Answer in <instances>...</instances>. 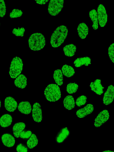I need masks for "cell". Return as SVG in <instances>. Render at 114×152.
<instances>
[{
	"instance_id": "6da1fadb",
	"label": "cell",
	"mask_w": 114,
	"mask_h": 152,
	"mask_svg": "<svg viewBox=\"0 0 114 152\" xmlns=\"http://www.w3.org/2000/svg\"><path fill=\"white\" fill-rule=\"evenodd\" d=\"M68 29L66 26L61 25L58 27L52 34L50 43L54 48L61 46L64 42L68 35Z\"/></svg>"
},
{
	"instance_id": "7a4b0ae2",
	"label": "cell",
	"mask_w": 114,
	"mask_h": 152,
	"mask_svg": "<svg viewBox=\"0 0 114 152\" xmlns=\"http://www.w3.org/2000/svg\"><path fill=\"white\" fill-rule=\"evenodd\" d=\"M46 43L45 38L44 35L39 33L32 34L28 40L30 48L34 51L41 50L45 45Z\"/></svg>"
},
{
	"instance_id": "3957f363",
	"label": "cell",
	"mask_w": 114,
	"mask_h": 152,
	"mask_svg": "<svg viewBox=\"0 0 114 152\" xmlns=\"http://www.w3.org/2000/svg\"><path fill=\"white\" fill-rule=\"evenodd\" d=\"M44 95L46 99L50 102H55L58 100L61 97L60 88L57 85L49 84L45 88Z\"/></svg>"
},
{
	"instance_id": "277c9868",
	"label": "cell",
	"mask_w": 114,
	"mask_h": 152,
	"mask_svg": "<svg viewBox=\"0 0 114 152\" xmlns=\"http://www.w3.org/2000/svg\"><path fill=\"white\" fill-rule=\"evenodd\" d=\"M23 65L22 60L20 58L16 56L13 58L9 71L11 78H15L20 74L23 70Z\"/></svg>"
},
{
	"instance_id": "5b68a950",
	"label": "cell",
	"mask_w": 114,
	"mask_h": 152,
	"mask_svg": "<svg viewBox=\"0 0 114 152\" xmlns=\"http://www.w3.org/2000/svg\"><path fill=\"white\" fill-rule=\"evenodd\" d=\"M64 0H50L49 2L48 10L51 15L55 16L58 14L63 7Z\"/></svg>"
},
{
	"instance_id": "8992f818",
	"label": "cell",
	"mask_w": 114,
	"mask_h": 152,
	"mask_svg": "<svg viewBox=\"0 0 114 152\" xmlns=\"http://www.w3.org/2000/svg\"><path fill=\"white\" fill-rule=\"evenodd\" d=\"M98 23L101 27H104L107 21V15L105 7L102 4H100L97 9Z\"/></svg>"
},
{
	"instance_id": "52a82bcc",
	"label": "cell",
	"mask_w": 114,
	"mask_h": 152,
	"mask_svg": "<svg viewBox=\"0 0 114 152\" xmlns=\"http://www.w3.org/2000/svg\"><path fill=\"white\" fill-rule=\"evenodd\" d=\"M109 117V112L107 110H104L100 112L95 119V126L98 127L103 125L108 120Z\"/></svg>"
},
{
	"instance_id": "ba28073f",
	"label": "cell",
	"mask_w": 114,
	"mask_h": 152,
	"mask_svg": "<svg viewBox=\"0 0 114 152\" xmlns=\"http://www.w3.org/2000/svg\"><path fill=\"white\" fill-rule=\"evenodd\" d=\"M32 116L34 121L37 122L41 121L42 119L41 106L38 102L34 103L32 110Z\"/></svg>"
},
{
	"instance_id": "9c48e42d",
	"label": "cell",
	"mask_w": 114,
	"mask_h": 152,
	"mask_svg": "<svg viewBox=\"0 0 114 152\" xmlns=\"http://www.w3.org/2000/svg\"><path fill=\"white\" fill-rule=\"evenodd\" d=\"M70 132L67 127L61 128L57 134L56 137V142L58 143H63L69 136Z\"/></svg>"
},
{
	"instance_id": "30bf717a",
	"label": "cell",
	"mask_w": 114,
	"mask_h": 152,
	"mask_svg": "<svg viewBox=\"0 0 114 152\" xmlns=\"http://www.w3.org/2000/svg\"><path fill=\"white\" fill-rule=\"evenodd\" d=\"M114 98V88L112 85L109 86L103 96V102L106 105L111 104L113 101Z\"/></svg>"
},
{
	"instance_id": "8fae6325",
	"label": "cell",
	"mask_w": 114,
	"mask_h": 152,
	"mask_svg": "<svg viewBox=\"0 0 114 152\" xmlns=\"http://www.w3.org/2000/svg\"><path fill=\"white\" fill-rule=\"evenodd\" d=\"M4 104L6 109L10 112L14 111L18 106V104L16 101L11 96H8L5 98Z\"/></svg>"
},
{
	"instance_id": "7c38bea8",
	"label": "cell",
	"mask_w": 114,
	"mask_h": 152,
	"mask_svg": "<svg viewBox=\"0 0 114 152\" xmlns=\"http://www.w3.org/2000/svg\"><path fill=\"white\" fill-rule=\"evenodd\" d=\"M94 110L93 105L88 104L83 108L78 110L76 112V115L79 118H83L87 115L91 114Z\"/></svg>"
},
{
	"instance_id": "4fadbf2b",
	"label": "cell",
	"mask_w": 114,
	"mask_h": 152,
	"mask_svg": "<svg viewBox=\"0 0 114 152\" xmlns=\"http://www.w3.org/2000/svg\"><path fill=\"white\" fill-rule=\"evenodd\" d=\"M3 145L8 147H11L15 144V139L12 134L8 133L3 134L1 137Z\"/></svg>"
},
{
	"instance_id": "5bb4252c",
	"label": "cell",
	"mask_w": 114,
	"mask_h": 152,
	"mask_svg": "<svg viewBox=\"0 0 114 152\" xmlns=\"http://www.w3.org/2000/svg\"><path fill=\"white\" fill-rule=\"evenodd\" d=\"M90 86L91 90L98 95H100L104 92V87L102 84L100 79H97L91 82Z\"/></svg>"
},
{
	"instance_id": "9a60e30c",
	"label": "cell",
	"mask_w": 114,
	"mask_h": 152,
	"mask_svg": "<svg viewBox=\"0 0 114 152\" xmlns=\"http://www.w3.org/2000/svg\"><path fill=\"white\" fill-rule=\"evenodd\" d=\"M19 111L22 113L28 114L31 111L32 107L30 103L27 101H22L18 106Z\"/></svg>"
},
{
	"instance_id": "2e32d148",
	"label": "cell",
	"mask_w": 114,
	"mask_h": 152,
	"mask_svg": "<svg viewBox=\"0 0 114 152\" xmlns=\"http://www.w3.org/2000/svg\"><path fill=\"white\" fill-rule=\"evenodd\" d=\"M77 30L81 39H84L86 37L88 33V28L86 23H80L78 26Z\"/></svg>"
},
{
	"instance_id": "e0dca14e",
	"label": "cell",
	"mask_w": 114,
	"mask_h": 152,
	"mask_svg": "<svg viewBox=\"0 0 114 152\" xmlns=\"http://www.w3.org/2000/svg\"><path fill=\"white\" fill-rule=\"evenodd\" d=\"M12 121V117L9 114H3L0 118V125L3 128L10 126Z\"/></svg>"
},
{
	"instance_id": "ac0fdd59",
	"label": "cell",
	"mask_w": 114,
	"mask_h": 152,
	"mask_svg": "<svg viewBox=\"0 0 114 152\" xmlns=\"http://www.w3.org/2000/svg\"><path fill=\"white\" fill-rule=\"evenodd\" d=\"M14 84L17 87L23 89L27 84V80L26 77L23 74L19 75L15 80Z\"/></svg>"
},
{
	"instance_id": "d6986e66",
	"label": "cell",
	"mask_w": 114,
	"mask_h": 152,
	"mask_svg": "<svg viewBox=\"0 0 114 152\" xmlns=\"http://www.w3.org/2000/svg\"><path fill=\"white\" fill-rule=\"evenodd\" d=\"M26 125L23 122H18L15 124L12 128L14 135L16 138L20 137V133L25 129Z\"/></svg>"
},
{
	"instance_id": "ffe728a7",
	"label": "cell",
	"mask_w": 114,
	"mask_h": 152,
	"mask_svg": "<svg viewBox=\"0 0 114 152\" xmlns=\"http://www.w3.org/2000/svg\"><path fill=\"white\" fill-rule=\"evenodd\" d=\"M64 107L70 110L73 109L75 107V102L72 96L67 95L64 98L63 101Z\"/></svg>"
},
{
	"instance_id": "44dd1931",
	"label": "cell",
	"mask_w": 114,
	"mask_h": 152,
	"mask_svg": "<svg viewBox=\"0 0 114 152\" xmlns=\"http://www.w3.org/2000/svg\"><path fill=\"white\" fill-rule=\"evenodd\" d=\"M75 66L80 67L83 65L88 66L91 64V59L88 57L77 58L74 62Z\"/></svg>"
},
{
	"instance_id": "7402d4cb",
	"label": "cell",
	"mask_w": 114,
	"mask_h": 152,
	"mask_svg": "<svg viewBox=\"0 0 114 152\" xmlns=\"http://www.w3.org/2000/svg\"><path fill=\"white\" fill-rule=\"evenodd\" d=\"M63 50L65 56L72 57L75 55L76 47L73 44H70L64 46L63 48Z\"/></svg>"
},
{
	"instance_id": "603a6c76",
	"label": "cell",
	"mask_w": 114,
	"mask_h": 152,
	"mask_svg": "<svg viewBox=\"0 0 114 152\" xmlns=\"http://www.w3.org/2000/svg\"><path fill=\"white\" fill-rule=\"evenodd\" d=\"M89 16L92 21V27L93 29L94 30L97 29L98 28V21L96 11L94 9L90 11L89 12Z\"/></svg>"
},
{
	"instance_id": "cb8c5ba5",
	"label": "cell",
	"mask_w": 114,
	"mask_h": 152,
	"mask_svg": "<svg viewBox=\"0 0 114 152\" xmlns=\"http://www.w3.org/2000/svg\"><path fill=\"white\" fill-rule=\"evenodd\" d=\"M63 75L67 77L72 76L75 73L74 68L71 66L67 64L64 65L61 68Z\"/></svg>"
},
{
	"instance_id": "d4e9b609",
	"label": "cell",
	"mask_w": 114,
	"mask_h": 152,
	"mask_svg": "<svg viewBox=\"0 0 114 152\" xmlns=\"http://www.w3.org/2000/svg\"><path fill=\"white\" fill-rule=\"evenodd\" d=\"M54 80L58 85L61 86L63 84V75L61 70L57 69L54 71L53 75Z\"/></svg>"
},
{
	"instance_id": "484cf974",
	"label": "cell",
	"mask_w": 114,
	"mask_h": 152,
	"mask_svg": "<svg viewBox=\"0 0 114 152\" xmlns=\"http://www.w3.org/2000/svg\"><path fill=\"white\" fill-rule=\"evenodd\" d=\"M38 142V140L36 135L32 134L27 141V146L29 149H32L37 145Z\"/></svg>"
},
{
	"instance_id": "4316f807",
	"label": "cell",
	"mask_w": 114,
	"mask_h": 152,
	"mask_svg": "<svg viewBox=\"0 0 114 152\" xmlns=\"http://www.w3.org/2000/svg\"><path fill=\"white\" fill-rule=\"evenodd\" d=\"M78 87V85L75 83H70L67 86L66 91L69 94L75 93L77 90Z\"/></svg>"
},
{
	"instance_id": "83f0119b",
	"label": "cell",
	"mask_w": 114,
	"mask_h": 152,
	"mask_svg": "<svg viewBox=\"0 0 114 152\" xmlns=\"http://www.w3.org/2000/svg\"><path fill=\"white\" fill-rule=\"evenodd\" d=\"M31 131L29 129H24L20 133V137L23 139L26 140L30 137L32 135Z\"/></svg>"
},
{
	"instance_id": "f1b7e54d",
	"label": "cell",
	"mask_w": 114,
	"mask_h": 152,
	"mask_svg": "<svg viewBox=\"0 0 114 152\" xmlns=\"http://www.w3.org/2000/svg\"><path fill=\"white\" fill-rule=\"evenodd\" d=\"M87 97L85 95H82L78 97L76 100L75 103L78 107L84 105L87 101Z\"/></svg>"
},
{
	"instance_id": "f546056e",
	"label": "cell",
	"mask_w": 114,
	"mask_h": 152,
	"mask_svg": "<svg viewBox=\"0 0 114 152\" xmlns=\"http://www.w3.org/2000/svg\"><path fill=\"white\" fill-rule=\"evenodd\" d=\"M23 14L22 11L17 9H13L10 13V17L11 18H13L19 17Z\"/></svg>"
},
{
	"instance_id": "4dcf8cb0",
	"label": "cell",
	"mask_w": 114,
	"mask_h": 152,
	"mask_svg": "<svg viewBox=\"0 0 114 152\" xmlns=\"http://www.w3.org/2000/svg\"><path fill=\"white\" fill-rule=\"evenodd\" d=\"M25 31V28L23 27L15 28L12 31V33L16 36L22 37L24 36Z\"/></svg>"
},
{
	"instance_id": "1f68e13d",
	"label": "cell",
	"mask_w": 114,
	"mask_h": 152,
	"mask_svg": "<svg viewBox=\"0 0 114 152\" xmlns=\"http://www.w3.org/2000/svg\"><path fill=\"white\" fill-rule=\"evenodd\" d=\"M16 150L17 152H28V151L27 146L23 143H20L17 145Z\"/></svg>"
},
{
	"instance_id": "d6a6232c",
	"label": "cell",
	"mask_w": 114,
	"mask_h": 152,
	"mask_svg": "<svg viewBox=\"0 0 114 152\" xmlns=\"http://www.w3.org/2000/svg\"><path fill=\"white\" fill-rule=\"evenodd\" d=\"M6 6L5 2L3 0H0V17H4L6 13Z\"/></svg>"
},
{
	"instance_id": "836d02e7",
	"label": "cell",
	"mask_w": 114,
	"mask_h": 152,
	"mask_svg": "<svg viewBox=\"0 0 114 152\" xmlns=\"http://www.w3.org/2000/svg\"><path fill=\"white\" fill-rule=\"evenodd\" d=\"M114 44L113 43L109 47L108 49L109 56L111 61L114 63Z\"/></svg>"
},
{
	"instance_id": "e575fe53",
	"label": "cell",
	"mask_w": 114,
	"mask_h": 152,
	"mask_svg": "<svg viewBox=\"0 0 114 152\" xmlns=\"http://www.w3.org/2000/svg\"><path fill=\"white\" fill-rule=\"evenodd\" d=\"M35 1L38 4H44L48 2V0H35Z\"/></svg>"
},
{
	"instance_id": "d590c367",
	"label": "cell",
	"mask_w": 114,
	"mask_h": 152,
	"mask_svg": "<svg viewBox=\"0 0 114 152\" xmlns=\"http://www.w3.org/2000/svg\"><path fill=\"white\" fill-rule=\"evenodd\" d=\"M102 152H114V151L108 150H106V151H104Z\"/></svg>"
},
{
	"instance_id": "8d00e7d4",
	"label": "cell",
	"mask_w": 114,
	"mask_h": 152,
	"mask_svg": "<svg viewBox=\"0 0 114 152\" xmlns=\"http://www.w3.org/2000/svg\"><path fill=\"white\" fill-rule=\"evenodd\" d=\"M1 101L0 100V109L1 107Z\"/></svg>"
},
{
	"instance_id": "74e56055",
	"label": "cell",
	"mask_w": 114,
	"mask_h": 152,
	"mask_svg": "<svg viewBox=\"0 0 114 152\" xmlns=\"http://www.w3.org/2000/svg\"></svg>"
}]
</instances>
